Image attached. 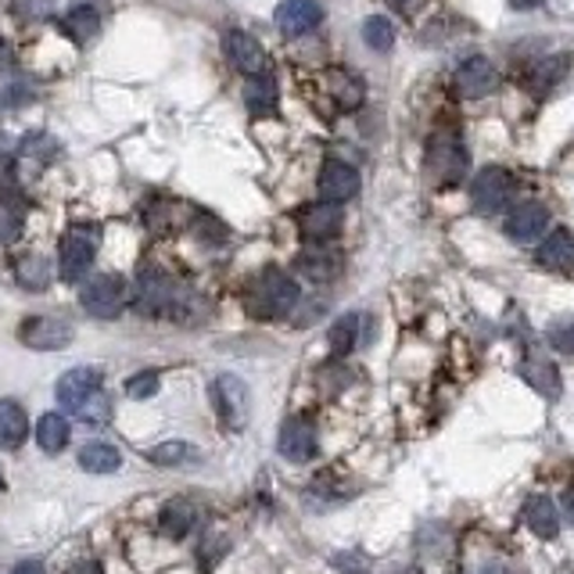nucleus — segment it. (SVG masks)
Masks as SVG:
<instances>
[{
    "mask_svg": "<svg viewBox=\"0 0 574 574\" xmlns=\"http://www.w3.org/2000/svg\"><path fill=\"white\" fill-rule=\"evenodd\" d=\"M298 305V284L284 270H262L248 288V309L259 320H277Z\"/></svg>",
    "mask_w": 574,
    "mask_h": 574,
    "instance_id": "obj_1",
    "label": "nucleus"
},
{
    "mask_svg": "<svg viewBox=\"0 0 574 574\" xmlns=\"http://www.w3.org/2000/svg\"><path fill=\"white\" fill-rule=\"evenodd\" d=\"M97 241H101V230L97 227L90 223L69 227V234L61 237V252H58V277L65 280V284H80V280L90 273Z\"/></svg>",
    "mask_w": 574,
    "mask_h": 574,
    "instance_id": "obj_2",
    "label": "nucleus"
},
{
    "mask_svg": "<svg viewBox=\"0 0 574 574\" xmlns=\"http://www.w3.org/2000/svg\"><path fill=\"white\" fill-rule=\"evenodd\" d=\"M427 173L435 176V183H442V187H453V183L467 176V148H463L456 133L442 130L427 141Z\"/></svg>",
    "mask_w": 574,
    "mask_h": 574,
    "instance_id": "obj_3",
    "label": "nucleus"
},
{
    "mask_svg": "<svg viewBox=\"0 0 574 574\" xmlns=\"http://www.w3.org/2000/svg\"><path fill=\"white\" fill-rule=\"evenodd\" d=\"M83 309H87L90 316H97V320H115V316L126 309L130 302V288L126 280H122L119 273H101L94 277L87 288H83Z\"/></svg>",
    "mask_w": 574,
    "mask_h": 574,
    "instance_id": "obj_4",
    "label": "nucleus"
},
{
    "mask_svg": "<svg viewBox=\"0 0 574 574\" xmlns=\"http://www.w3.org/2000/svg\"><path fill=\"white\" fill-rule=\"evenodd\" d=\"M212 406L230 431H241V427L248 424V413H252L248 384H244L237 374H219L212 381Z\"/></svg>",
    "mask_w": 574,
    "mask_h": 574,
    "instance_id": "obj_5",
    "label": "nucleus"
},
{
    "mask_svg": "<svg viewBox=\"0 0 574 574\" xmlns=\"http://www.w3.org/2000/svg\"><path fill=\"white\" fill-rule=\"evenodd\" d=\"M514 194H517V180L499 166L481 169V173L474 176V187H471V198H474V205H478V212H485V216H499L510 201H514Z\"/></svg>",
    "mask_w": 574,
    "mask_h": 574,
    "instance_id": "obj_6",
    "label": "nucleus"
},
{
    "mask_svg": "<svg viewBox=\"0 0 574 574\" xmlns=\"http://www.w3.org/2000/svg\"><path fill=\"white\" fill-rule=\"evenodd\" d=\"M22 345H29L36 352H58L72 341V327L58 316H29L26 323L19 327Z\"/></svg>",
    "mask_w": 574,
    "mask_h": 574,
    "instance_id": "obj_7",
    "label": "nucleus"
},
{
    "mask_svg": "<svg viewBox=\"0 0 574 574\" xmlns=\"http://www.w3.org/2000/svg\"><path fill=\"white\" fill-rule=\"evenodd\" d=\"M277 449H280V456H284V460L305 463V460L316 456V449H320V438H316V427L305 420V417H291L284 427H280Z\"/></svg>",
    "mask_w": 574,
    "mask_h": 574,
    "instance_id": "obj_8",
    "label": "nucleus"
},
{
    "mask_svg": "<svg viewBox=\"0 0 574 574\" xmlns=\"http://www.w3.org/2000/svg\"><path fill=\"white\" fill-rule=\"evenodd\" d=\"M180 302V288L176 280H169L158 270H144L137 280V309L141 313H166Z\"/></svg>",
    "mask_w": 574,
    "mask_h": 574,
    "instance_id": "obj_9",
    "label": "nucleus"
},
{
    "mask_svg": "<svg viewBox=\"0 0 574 574\" xmlns=\"http://www.w3.org/2000/svg\"><path fill=\"white\" fill-rule=\"evenodd\" d=\"M101 388H105L101 370H94V366H76V370H69L58 381V402L72 413V410H80L90 395L101 392Z\"/></svg>",
    "mask_w": 574,
    "mask_h": 574,
    "instance_id": "obj_10",
    "label": "nucleus"
},
{
    "mask_svg": "<svg viewBox=\"0 0 574 574\" xmlns=\"http://www.w3.org/2000/svg\"><path fill=\"white\" fill-rule=\"evenodd\" d=\"M273 19L284 36H305L323 22V4L320 0H284Z\"/></svg>",
    "mask_w": 574,
    "mask_h": 574,
    "instance_id": "obj_11",
    "label": "nucleus"
},
{
    "mask_svg": "<svg viewBox=\"0 0 574 574\" xmlns=\"http://www.w3.org/2000/svg\"><path fill=\"white\" fill-rule=\"evenodd\" d=\"M316 187H320V198H323V201L341 205V201L356 198V191H359V173H356V169H352L349 162H338V158H331V162H323Z\"/></svg>",
    "mask_w": 574,
    "mask_h": 574,
    "instance_id": "obj_12",
    "label": "nucleus"
},
{
    "mask_svg": "<svg viewBox=\"0 0 574 574\" xmlns=\"http://www.w3.org/2000/svg\"><path fill=\"white\" fill-rule=\"evenodd\" d=\"M223 47H227V58L234 61L237 72H244V76H259V72L270 69L262 44L255 40V36L244 33V29H230L227 40H223Z\"/></svg>",
    "mask_w": 574,
    "mask_h": 574,
    "instance_id": "obj_13",
    "label": "nucleus"
},
{
    "mask_svg": "<svg viewBox=\"0 0 574 574\" xmlns=\"http://www.w3.org/2000/svg\"><path fill=\"white\" fill-rule=\"evenodd\" d=\"M456 87L463 97H488L499 87V69L488 58H467L456 69Z\"/></svg>",
    "mask_w": 574,
    "mask_h": 574,
    "instance_id": "obj_14",
    "label": "nucleus"
},
{
    "mask_svg": "<svg viewBox=\"0 0 574 574\" xmlns=\"http://www.w3.org/2000/svg\"><path fill=\"white\" fill-rule=\"evenodd\" d=\"M549 227V209L539 201H528L521 205V209H514L506 216V234L514 237L517 244H535Z\"/></svg>",
    "mask_w": 574,
    "mask_h": 574,
    "instance_id": "obj_15",
    "label": "nucleus"
},
{
    "mask_svg": "<svg viewBox=\"0 0 574 574\" xmlns=\"http://www.w3.org/2000/svg\"><path fill=\"white\" fill-rule=\"evenodd\" d=\"M535 259H539V266L549 273H574V234L553 230V234L535 248Z\"/></svg>",
    "mask_w": 574,
    "mask_h": 574,
    "instance_id": "obj_16",
    "label": "nucleus"
},
{
    "mask_svg": "<svg viewBox=\"0 0 574 574\" xmlns=\"http://www.w3.org/2000/svg\"><path fill=\"white\" fill-rule=\"evenodd\" d=\"M341 209L334 201H320V205H313V209H305L302 212V234L309 237V241H331V237H338V230H341Z\"/></svg>",
    "mask_w": 574,
    "mask_h": 574,
    "instance_id": "obj_17",
    "label": "nucleus"
},
{
    "mask_svg": "<svg viewBox=\"0 0 574 574\" xmlns=\"http://www.w3.org/2000/svg\"><path fill=\"white\" fill-rule=\"evenodd\" d=\"M295 270L313 284H327L341 273V255L334 248H305L295 259Z\"/></svg>",
    "mask_w": 574,
    "mask_h": 574,
    "instance_id": "obj_18",
    "label": "nucleus"
},
{
    "mask_svg": "<svg viewBox=\"0 0 574 574\" xmlns=\"http://www.w3.org/2000/svg\"><path fill=\"white\" fill-rule=\"evenodd\" d=\"M524 524H528V532H535L539 539H557L560 532V510L549 503L546 496H535L524 503Z\"/></svg>",
    "mask_w": 574,
    "mask_h": 574,
    "instance_id": "obj_19",
    "label": "nucleus"
},
{
    "mask_svg": "<svg viewBox=\"0 0 574 574\" xmlns=\"http://www.w3.org/2000/svg\"><path fill=\"white\" fill-rule=\"evenodd\" d=\"M29 435L26 410L15 399H0V449H19Z\"/></svg>",
    "mask_w": 574,
    "mask_h": 574,
    "instance_id": "obj_20",
    "label": "nucleus"
},
{
    "mask_svg": "<svg viewBox=\"0 0 574 574\" xmlns=\"http://www.w3.org/2000/svg\"><path fill=\"white\" fill-rule=\"evenodd\" d=\"M521 374H524V381H528L539 395H546V399H557V395H560V374H557V363H549L546 356H539V352L524 359Z\"/></svg>",
    "mask_w": 574,
    "mask_h": 574,
    "instance_id": "obj_21",
    "label": "nucleus"
},
{
    "mask_svg": "<svg viewBox=\"0 0 574 574\" xmlns=\"http://www.w3.org/2000/svg\"><path fill=\"white\" fill-rule=\"evenodd\" d=\"M567 72H571V58L567 54H553V58H546L539 61V65L532 69V80H528V87L535 97H546L553 87H560V83L567 80Z\"/></svg>",
    "mask_w": 574,
    "mask_h": 574,
    "instance_id": "obj_22",
    "label": "nucleus"
},
{
    "mask_svg": "<svg viewBox=\"0 0 574 574\" xmlns=\"http://www.w3.org/2000/svg\"><path fill=\"white\" fill-rule=\"evenodd\" d=\"M80 467L87 474H115L122 467V456L115 445L108 442H90L80 449Z\"/></svg>",
    "mask_w": 574,
    "mask_h": 574,
    "instance_id": "obj_23",
    "label": "nucleus"
},
{
    "mask_svg": "<svg viewBox=\"0 0 574 574\" xmlns=\"http://www.w3.org/2000/svg\"><path fill=\"white\" fill-rule=\"evenodd\" d=\"M327 90H331V97H334L341 108H359L363 97H366L363 83L352 76V72H341V69L327 72Z\"/></svg>",
    "mask_w": 574,
    "mask_h": 574,
    "instance_id": "obj_24",
    "label": "nucleus"
},
{
    "mask_svg": "<svg viewBox=\"0 0 574 574\" xmlns=\"http://www.w3.org/2000/svg\"><path fill=\"white\" fill-rule=\"evenodd\" d=\"M36 442H40L44 453H61L69 445V420L61 413H44L36 420Z\"/></svg>",
    "mask_w": 574,
    "mask_h": 574,
    "instance_id": "obj_25",
    "label": "nucleus"
},
{
    "mask_svg": "<svg viewBox=\"0 0 574 574\" xmlns=\"http://www.w3.org/2000/svg\"><path fill=\"white\" fill-rule=\"evenodd\" d=\"M158 524H162L166 535H173V539H183L194 524H198V506L187 503V499H176V503H169L162 510V517H158Z\"/></svg>",
    "mask_w": 574,
    "mask_h": 574,
    "instance_id": "obj_26",
    "label": "nucleus"
},
{
    "mask_svg": "<svg viewBox=\"0 0 574 574\" xmlns=\"http://www.w3.org/2000/svg\"><path fill=\"white\" fill-rule=\"evenodd\" d=\"M61 29L69 33V40L87 44V40H94V36H97V29H101V15H97L94 8L80 4V8H72L65 19H61Z\"/></svg>",
    "mask_w": 574,
    "mask_h": 574,
    "instance_id": "obj_27",
    "label": "nucleus"
},
{
    "mask_svg": "<svg viewBox=\"0 0 574 574\" xmlns=\"http://www.w3.org/2000/svg\"><path fill=\"white\" fill-rule=\"evenodd\" d=\"M244 101H248L252 112H273L277 80L270 76V69L259 72V76H248V83H244Z\"/></svg>",
    "mask_w": 574,
    "mask_h": 574,
    "instance_id": "obj_28",
    "label": "nucleus"
},
{
    "mask_svg": "<svg viewBox=\"0 0 574 574\" xmlns=\"http://www.w3.org/2000/svg\"><path fill=\"white\" fill-rule=\"evenodd\" d=\"M359 334H363V316L359 313L341 316L331 327V352L334 356H349V352L359 345Z\"/></svg>",
    "mask_w": 574,
    "mask_h": 574,
    "instance_id": "obj_29",
    "label": "nucleus"
},
{
    "mask_svg": "<svg viewBox=\"0 0 574 574\" xmlns=\"http://www.w3.org/2000/svg\"><path fill=\"white\" fill-rule=\"evenodd\" d=\"M148 460L158 463V467H187V463H198L201 453L191 442H162L151 449Z\"/></svg>",
    "mask_w": 574,
    "mask_h": 574,
    "instance_id": "obj_30",
    "label": "nucleus"
},
{
    "mask_svg": "<svg viewBox=\"0 0 574 574\" xmlns=\"http://www.w3.org/2000/svg\"><path fill=\"white\" fill-rule=\"evenodd\" d=\"M15 277L22 288L29 291H44L47 284H51V266H47L44 255H26L19 266H15Z\"/></svg>",
    "mask_w": 574,
    "mask_h": 574,
    "instance_id": "obj_31",
    "label": "nucleus"
},
{
    "mask_svg": "<svg viewBox=\"0 0 574 574\" xmlns=\"http://www.w3.org/2000/svg\"><path fill=\"white\" fill-rule=\"evenodd\" d=\"M363 40L374 47V51H392L395 47V26H392V19H381V15H374V19H366L363 22Z\"/></svg>",
    "mask_w": 574,
    "mask_h": 574,
    "instance_id": "obj_32",
    "label": "nucleus"
},
{
    "mask_svg": "<svg viewBox=\"0 0 574 574\" xmlns=\"http://www.w3.org/2000/svg\"><path fill=\"white\" fill-rule=\"evenodd\" d=\"M72 417H80L83 424H108V417H112V402H108L105 388L83 402L80 410H72Z\"/></svg>",
    "mask_w": 574,
    "mask_h": 574,
    "instance_id": "obj_33",
    "label": "nucleus"
},
{
    "mask_svg": "<svg viewBox=\"0 0 574 574\" xmlns=\"http://www.w3.org/2000/svg\"><path fill=\"white\" fill-rule=\"evenodd\" d=\"M22 227H26V219H22L19 205H11L0 198V244H11L22 237Z\"/></svg>",
    "mask_w": 574,
    "mask_h": 574,
    "instance_id": "obj_34",
    "label": "nucleus"
},
{
    "mask_svg": "<svg viewBox=\"0 0 574 574\" xmlns=\"http://www.w3.org/2000/svg\"><path fill=\"white\" fill-rule=\"evenodd\" d=\"M546 341L564 356H574V316H564V320H553L546 331Z\"/></svg>",
    "mask_w": 574,
    "mask_h": 574,
    "instance_id": "obj_35",
    "label": "nucleus"
},
{
    "mask_svg": "<svg viewBox=\"0 0 574 574\" xmlns=\"http://www.w3.org/2000/svg\"><path fill=\"white\" fill-rule=\"evenodd\" d=\"M158 392V374L151 370H144V374H133L130 381H126V395L130 399H148Z\"/></svg>",
    "mask_w": 574,
    "mask_h": 574,
    "instance_id": "obj_36",
    "label": "nucleus"
},
{
    "mask_svg": "<svg viewBox=\"0 0 574 574\" xmlns=\"http://www.w3.org/2000/svg\"><path fill=\"white\" fill-rule=\"evenodd\" d=\"M11 574H47V571H44V564H36V560H22Z\"/></svg>",
    "mask_w": 574,
    "mask_h": 574,
    "instance_id": "obj_37",
    "label": "nucleus"
},
{
    "mask_svg": "<svg viewBox=\"0 0 574 574\" xmlns=\"http://www.w3.org/2000/svg\"><path fill=\"white\" fill-rule=\"evenodd\" d=\"M72 574H105V571L97 564H76V567H72Z\"/></svg>",
    "mask_w": 574,
    "mask_h": 574,
    "instance_id": "obj_38",
    "label": "nucleus"
},
{
    "mask_svg": "<svg viewBox=\"0 0 574 574\" xmlns=\"http://www.w3.org/2000/svg\"><path fill=\"white\" fill-rule=\"evenodd\" d=\"M564 517L574 524V492H567V496H564Z\"/></svg>",
    "mask_w": 574,
    "mask_h": 574,
    "instance_id": "obj_39",
    "label": "nucleus"
},
{
    "mask_svg": "<svg viewBox=\"0 0 574 574\" xmlns=\"http://www.w3.org/2000/svg\"><path fill=\"white\" fill-rule=\"evenodd\" d=\"M535 4H539V0H510V8H517V11H528Z\"/></svg>",
    "mask_w": 574,
    "mask_h": 574,
    "instance_id": "obj_40",
    "label": "nucleus"
},
{
    "mask_svg": "<svg viewBox=\"0 0 574 574\" xmlns=\"http://www.w3.org/2000/svg\"><path fill=\"white\" fill-rule=\"evenodd\" d=\"M392 4H399V8H406V4H410V0H392Z\"/></svg>",
    "mask_w": 574,
    "mask_h": 574,
    "instance_id": "obj_41",
    "label": "nucleus"
}]
</instances>
